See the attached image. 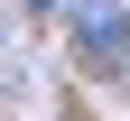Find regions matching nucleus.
I'll return each mask as SVG.
<instances>
[{
    "label": "nucleus",
    "instance_id": "nucleus-1",
    "mask_svg": "<svg viewBox=\"0 0 130 121\" xmlns=\"http://www.w3.org/2000/svg\"><path fill=\"white\" fill-rule=\"evenodd\" d=\"M130 47V9H84V56H121Z\"/></svg>",
    "mask_w": 130,
    "mask_h": 121
},
{
    "label": "nucleus",
    "instance_id": "nucleus-2",
    "mask_svg": "<svg viewBox=\"0 0 130 121\" xmlns=\"http://www.w3.org/2000/svg\"><path fill=\"white\" fill-rule=\"evenodd\" d=\"M28 9H93V0H28Z\"/></svg>",
    "mask_w": 130,
    "mask_h": 121
}]
</instances>
